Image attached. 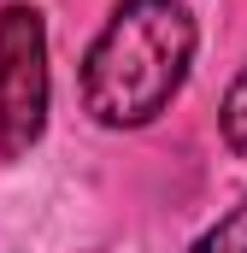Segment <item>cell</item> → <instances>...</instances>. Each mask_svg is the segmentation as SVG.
I'll list each match as a JSON object with an SVG mask.
<instances>
[{
    "instance_id": "3",
    "label": "cell",
    "mask_w": 247,
    "mask_h": 253,
    "mask_svg": "<svg viewBox=\"0 0 247 253\" xmlns=\"http://www.w3.org/2000/svg\"><path fill=\"white\" fill-rule=\"evenodd\" d=\"M188 253H247V194H242V200H236V206H230V212H224V218H218Z\"/></svg>"
},
{
    "instance_id": "4",
    "label": "cell",
    "mask_w": 247,
    "mask_h": 253,
    "mask_svg": "<svg viewBox=\"0 0 247 253\" xmlns=\"http://www.w3.org/2000/svg\"><path fill=\"white\" fill-rule=\"evenodd\" d=\"M218 124H224V141H230V147L247 159V65H242V77L230 83V94H224V112H218Z\"/></svg>"
},
{
    "instance_id": "2",
    "label": "cell",
    "mask_w": 247,
    "mask_h": 253,
    "mask_svg": "<svg viewBox=\"0 0 247 253\" xmlns=\"http://www.w3.org/2000/svg\"><path fill=\"white\" fill-rule=\"evenodd\" d=\"M47 129V24L36 6H0V159H24Z\"/></svg>"
},
{
    "instance_id": "1",
    "label": "cell",
    "mask_w": 247,
    "mask_h": 253,
    "mask_svg": "<svg viewBox=\"0 0 247 253\" xmlns=\"http://www.w3.org/2000/svg\"><path fill=\"white\" fill-rule=\"evenodd\" d=\"M194 42H200V30H194L188 0H118L82 53L88 118L106 129L153 124L183 94Z\"/></svg>"
}]
</instances>
